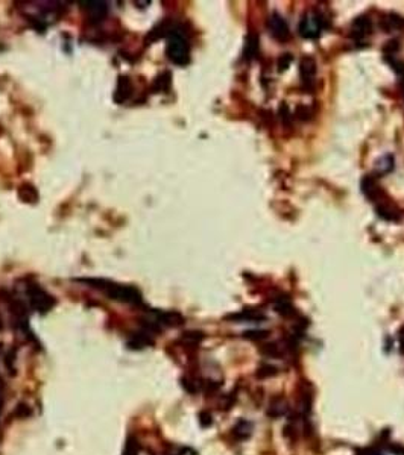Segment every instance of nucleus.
<instances>
[{"mask_svg":"<svg viewBox=\"0 0 404 455\" xmlns=\"http://www.w3.org/2000/svg\"><path fill=\"white\" fill-rule=\"evenodd\" d=\"M400 346H401V352L404 354V326L400 329Z\"/></svg>","mask_w":404,"mask_h":455,"instance_id":"obj_29","label":"nucleus"},{"mask_svg":"<svg viewBox=\"0 0 404 455\" xmlns=\"http://www.w3.org/2000/svg\"><path fill=\"white\" fill-rule=\"evenodd\" d=\"M377 169L380 170V173H389L394 170V156L392 155H385L383 158L378 159Z\"/></svg>","mask_w":404,"mask_h":455,"instance_id":"obj_20","label":"nucleus"},{"mask_svg":"<svg viewBox=\"0 0 404 455\" xmlns=\"http://www.w3.org/2000/svg\"><path fill=\"white\" fill-rule=\"evenodd\" d=\"M131 94V82L128 77L122 76L119 77V85H117V91L114 94L116 102H125Z\"/></svg>","mask_w":404,"mask_h":455,"instance_id":"obj_16","label":"nucleus"},{"mask_svg":"<svg viewBox=\"0 0 404 455\" xmlns=\"http://www.w3.org/2000/svg\"><path fill=\"white\" fill-rule=\"evenodd\" d=\"M123 455H137V449H135V445L129 443V445L126 446V449H125Z\"/></svg>","mask_w":404,"mask_h":455,"instance_id":"obj_28","label":"nucleus"},{"mask_svg":"<svg viewBox=\"0 0 404 455\" xmlns=\"http://www.w3.org/2000/svg\"><path fill=\"white\" fill-rule=\"evenodd\" d=\"M251 434H252V423L245 419L239 420L233 428V436L237 440H246L251 437Z\"/></svg>","mask_w":404,"mask_h":455,"instance_id":"obj_14","label":"nucleus"},{"mask_svg":"<svg viewBox=\"0 0 404 455\" xmlns=\"http://www.w3.org/2000/svg\"><path fill=\"white\" fill-rule=\"evenodd\" d=\"M28 296L31 306L38 313H47L49 309L55 305L53 296H50L47 292H44L41 287L34 284L28 288Z\"/></svg>","mask_w":404,"mask_h":455,"instance_id":"obj_5","label":"nucleus"},{"mask_svg":"<svg viewBox=\"0 0 404 455\" xmlns=\"http://www.w3.org/2000/svg\"><path fill=\"white\" fill-rule=\"evenodd\" d=\"M316 72H318V66H316V61L312 56H304L299 61V77H301L302 88L309 90L310 93L315 88Z\"/></svg>","mask_w":404,"mask_h":455,"instance_id":"obj_7","label":"nucleus"},{"mask_svg":"<svg viewBox=\"0 0 404 455\" xmlns=\"http://www.w3.org/2000/svg\"><path fill=\"white\" fill-rule=\"evenodd\" d=\"M287 413V402L283 396H275L272 398L271 404H269V408H268V416L272 417V419H277V417H281L284 416Z\"/></svg>","mask_w":404,"mask_h":455,"instance_id":"obj_13","label":"nucleus"},{"mask_svg":"<svg viewBox=\"0 0 404 455\" xmlns=\"http://www.w3.org/2000/svg\"><path fill=\"white\" fill-rule=\"evenodd\" d=\"M278 117H280V120H281V123H283V126H290L292 125V118H293V115H292V113H290V110H289V107H287V103L286 102H283L281 105H280V108H278Z\"/></svg>","mask_w":404,"mask_h":455,"instance_id":"obj_19","label":"nucleus"},{"mask_svg":"<svg viewBox=\"0 0 404 455\" xmlns=\"http://www.w3.org/2000/svg\"><path fill=\"white\" fill-rule=\"evenodd\" d=\"M375 211L377 216L386 222H398L401 219V211L397 208V206L388 199L385 202H381L378 205H375Z\"/></svg>","mask_w":404,"mask_h":455,"instance_id":"obj_9","label":"nucleus"},{"mask_svg":"<svg viewBox=\"0 0 404 455\" xmlns=\"http://www.w3.org/2000/svg\"><path fill=\"white\" fill-rule=\"evenodd\" d=\"M292 63H293V56H292V53H283V55L278 58V61H277L278 72H280V73H281V72H286V70L292 66Z\"/></svg>","mask_w":404,"mask_h":455,"instance_id":"obj_23","label":"nucleus"},{"mask_svg":"<svg viewBox=\"0 0 404 455\" xmlns=\"http://www.w3.org/2000/svg\"><path fill=\"white\" fill-rule=\"evenodd\" d=\"M274 309L283 317H292L295 314V306L287 296H278L274 302Z\"/></svg>","mask_w":404,"mask_h":455,"instance_id":"obj_12","label":"nucleus"},{"mask_svg":"<svg viewBox=\"0 0 404 455\" xmlns=\"http://www.w3.org/2000/svg\"><path fill=\"white\" fill-rule=\"evenodd\" d=\"M258 47H260L258 35L255 32H249V35L246 37V44H245V58L246 59L255 58L258 53Z\"/></svg>","mask_w":404,"mask_h":455,"instance_id":"obj_15","label":"nucleus"},{"mask_svg":"<svg viewBox=\"0 0 404 455\" xmlns=\"http://www.w3.org/2000/svg\"><path fill=\"white\" fill-rule=\"evenodd\" d=\"M401 91H403V96H404V76L401 77Z\"/></svg>","mask_w":404,"mask_h":455,"instance_id":"obj_30","label":"nucleus"},{"mask_svg":"<svg viewBox=\"0 0 404 455\" xmlns=\"http://www.w3.org/2000/svg\"><path fill=\"white\" fill-rule=\"evenodd\" d=\"M266 26H268V31L272 35V38L277 39L281 44L287 43V41L292 38V32H290V28L286 22V18L280 14H277V12L269 15Z\"/></svg>","mask_w":404,"mask_h":455,"instance_id":"obj_4","label":"nucleus"},{"mask_svg":"<svg viewBox=\"0 0 404 455\" xmlns=\"http://www.w3.org/2000/svg\"><path fill=\"white\" fill-rule=\"evenodd\" d=\"M278 374V369L272 364H261L257 369V377L258 378H269V377H275Z\"/></svg>","mask_w":404,"mask_h":455,"instance_id":"obj_22","label":"nucleus"},{"mask_svg":"<svg viewBox=\"0 0 404 455\" xmlns=\"http://www.w3.org/2000/svg\"><path fill=\"white\" fill-rule=\"evenodd\" d=\"M356 455H381V452L375 448H365V449H359Z\"/></svg>","mask_w":404,"mask_h":455,"instance_id":"obj_27","label":"nucleus"},{"mask_svg":"<svg viewBox=\"0 0 404 455\" xmlns=\"http://www.w3.org/2000/svg\"><path fill=\"white\" fill-rule=\"evenodd\" d=\"M360 190L365 194L366 199H369L372 203L378 205L381 202L388 200V194L385 193L381 185L377 182V179L371 175H365L360 181Z\"/></svg>","mask_w":404,"mask_h":455,"instance_id":"obj_6","label":"nucleus"},{"mask_svg":"<svg viewBox=\"0 0 404 455\" xmlns=\"http://www.w3.org/2000/svg\"><path fill=\"white\" fill-rule=\"evenodd\" d=\"M327 26H328L327 18L319 11L306 12L299 20L298 32L302 38H306V39H316V38H319L322 29H325Z\"/></svg>","mask_w":404,"mask_h":455,"instance_id":"obj_3","label":"nucleus"},{"mask_svg":"<svg viewBox=\"0 0 404 455\" xmlns=\"http://www.w3.org/2000/svg\"><path fill=\"white\" fill-rule=\"evenodd\" d=\"M87 9L91 12V17L96 18V17H102L105 12H107V3L104 2H87Z\"/></svg>","mask_w":404,"mask_h":455,"instance_id":"obj_21","label":"nucleus"},{"mask_svg":"<svg viewBox=\"0 0 404 455\" xmlns=\"http://www.w3.org/2000/svg\"><path fill=\"white\" fill-rule=\"evenodd\" d=\"M372 34V20L368 15H360L354 18L350 28V37L354 41H363Z\"/></svg>","mask_w":404,"mask_h":455,"instance_id":"obj_8","label":"nucleus"},{"mask_svg":"<svg viewBox=\"0 0 404 455\" xmlns=\"http://www.w3.org/2000/svg\"><path fill=\"white\" fill-rule=\"evenodd\" d=\"M169 87H170V73H169V72L161 73V75L155 79V82H154V90H155V93L167 91Z\"/></svg>","mask_w":404,"mask_h":455,"instance_id":"obj_17","label":"nucleus"},{"mask_svg":"<svg viewBox=\"0 0 404 455\" xmlns=\"http://www.w3.org/2000/svg\"><path fill=\"white\" fill-rule=\"evenodd\" d=\"M380 26L383 28L385 32H392V31H398V29H404V17L398 15V14H386L381 18Z\"/></svg>","mask_w":404,"mask_h":455,"instance_id":"obj_11","label":"nucleus"},{"mask_svg":"<svg viewBox=\"0 0 404 455\" xmlns=\"http://www.w3.org/2000/svg\"><path fill=\"white\" fill-rule=\"evenodd\" d=\"M313 115H315L313 110L309 105H302V103L295 108V113H293V117L301 120V121H310L313 118Z\"/></svg>","mask_w":404,"mask_h":455,"instance_id":"obj_18","label":"nucleus"},{"mask_svg":"<svg viewBox=\"0 0 404 455\" xmlns=\"http://www.w3.org/2000/svg\"><path fill=\"white\" fill-rule=\"evenodd\" d=\"M167 58L176 66H187L190 63V46L186 35L181 31H170L166 47Z\"/></svg>","mask_w":404,"mask_h":455,"instance_id":"obj_2","label":"nucleus"},{"mask_svg":"<svg viewBox=\"0 0 404 455\" xmlns=\"http://www.w3.org/2000/svg\"><path fill=\"white\" fill-rule=\"evenodd\" d=\"M261 354H263L265 357H268V358H278V357H281V350L278 349L277 344L271 343V344L261 346Z\"/></svg>","mask_w":404,"mask_h":455,"instance_id":"obj_24","label":"nucleus"},{"mask_svg":"<svg viewBox=\"0 0 404 455\" xmlns=\"http://www.w3.org/2000/svg\"><path fill=\"white\" fill-rule=\"evenodd\" d=\"M227 319L233 322H260V320H266V316L261 313L260 309L245 308V309H242L240 313L228 316Z\"/></svg>","mask_w":404,"mask_h":455,"instance_id":"obj_10","label":"nucleus"},{"mask_svg":"<svg viewBox=\"0 0 404 455\" xmlns=\"http://www.w3.org/2000/svg\"><path fill=\"white\" fill-rule=\"evenodd\" d=\"M93 284H96L94 287L100 288L102 292H105L111 299L120 301V302H126V303H132V305H140L143 302V298H141V293L137 290L135 287L131 285H120V284H114L111 281H90Z\"/></svg>","mask_w":404,"mask_h":455,"instance_id":"obj_1","label":"nucleus"},{"mask_svg":"<svg viewBox=\"0 0 404 455\" xmlns=\"http://www.w3.org/2000/svg\"><path fill=\"white\" fill-rule=\"evenodd\" d=\"M269 336V331L265 329H258V331H248V333H243V337L248 340H263Z\"/></svg>","mask_w":404,"mask_h":455,"instance_id":"obj_25","label":"nucleus"},{"mask_svg":"<svg viewBox=\"0 0 404 455\" xmlns=\"http://www.w3.org/2000/svg\"><path fill=\"white\" fill-rule=\"evenodd\" d=\"M199 423H201L202 428H208V426H211L213 417H211V415H210L208 411H202V413H201V415H199Z\"/></svg>","mask_w":404,"mask_h":455,"instance_id":"obj_26","label":"nucleus"}]
</instances>
